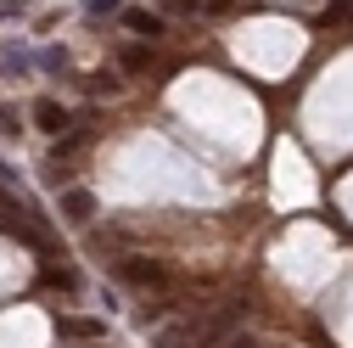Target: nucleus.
Instances as JSON below:
<instances>
[{
	"label": "nucleus",
	"instance_id": "f257e3e1",
	"mask_svg": "<svg viewBox=\"0 0 353 348\" xmlns=\"http://www.w3.org/2000/svg\"><path fill=\"white\" fill-rule=\"evenodd\" d=\"M241 309H247V303H230V309H219V315H202V320H185V326H163L157 348H219L230 337V326H236Z\"/></svg>",
	"mask_w": 353,
	"mask_h": 348
},
{
	"label": "nucleus",
	"instance_id": "f03ea898",
	"mask_svg": "<svg viewBox=\"0 0 353 348\" xmlns=\"http://www.w3.org/2000/svg\"><path fill=\"white\" fill-rule=\"evenodd\" d=\"M112 270H118V281H129V287H141V292H163L168 287V270L157 264V258H112Z\"/></svg>",
	"mask_w": 353,
	"mask_h": 348
},
{
	"label": "nucleus",
	"instance_id": "7ed1b4c3",
	"mask_svg": "<svg viewBox=\"0 0 353 348\" xmlns=\"http://www.w3.org/2000/svg\"><path fill=\"white\" fill-rule=\"evenodd\" d=\"M57 337H73V342H101V337H107V320H96V315H57Z\"/></svg>",
	"mask_w": 353,
	"mask_h": 348
},
{
	"label": "nucleus",
	"instance_id": "20e7f679",
	"mask_svg": "<svg viewBox=\"0 0 353 348\" xmlns=\"http://www.w3.org/2000/svg\"><path fill=\"white\" fill-rule=\"evenodd\" d=\"M62 220L90 225V220H96V197H90V191H62Z\"/></svg>",
	"mask_w": 353,
	"mask_h": 348
},
{
	"label": "nucleus",
	"instance_id": "39448f33",
	"mask_svg": "<svg viewBox=\"0 0 353 348\" xmlns=\"http://www.w3.org/2000/svg\"><path fill=\"white\" fill-rule=\"evenodd\" d=\"M34 124H39V129H51V135H62V129H68V113H62V102L39 96V102H34Z\"/></svg>",
	"mask_w": 353,
	"mask_h": 348
},
{
	"label": "nucleus",
	"instance_id": "423d86ee",
	"mask_svg": "<svg viewBox=\"0 0 353 348\" xmlns=\"http://www.w3.org/2000/svg\"><path fill=\"white\" fill-rule=\"evenodd\" d=\"M129 34H141V39H163V17L157 12H123Z\"/></svg>",
	"mask_w": 353,
	"mask_h": 348
},
{
	"label": "nucleus",
	"instance_id": "0eeeda50",
	"mask_svg": "<svg viewBox=\"0 0 353 348\" xmlns=\"http://www.w3.org/2000/svg\"><path fill=\"white\" fill-rule=\"evenodd\" d=\"M39 281H46V287H62V292H73V287H79V276H73L68 264H46V270H39Z\"/></svg>",
	"mask_w": 353,
	"mask_h": 348
},
{
	"label": "nucleus",
	"instance_id": "6e6552de",
	"mask_svg": "<svg viewBox=\"0 0 353 348\" xmlns=\"http://www.w3.org/2000/svg\"><path fill=\"white\" fill-rule=\"evenodd\" d=\"M118 62H123L129 73H146V68H152V51H146V46H123V51H118Z\"/></svg>",
	"mask_w": 353,
	"mask_h": 348
},
{
	"label": "nucleus",
	"instance_id": "1a4fd4ad",
	"mask_svg": "<svg viewBox=\"0 0 353 348\" xmlns=\"http://www.w3.org/2000/svg\"><path fill=\"white\" fill-rule=\"evenodd\" d=\"M163 12L168 17H191V12H202V0H163Z\"/></svg>",
	"mask_w": 353,
	"mask_h": 348
},
{
	"label": "nucleus",
	"instance_id": "9d476101",
	"mask_svg": "<svg viewBox=\"0 0 353 348\" xmlns=\"http://www.w3.org/2000/svg\"><path fill=\"white\" fill-rule=\"evenodd\" d=\"M0 135H17V107H0Z\"/></svg>",
	"mask_w": 353,
	"mask_h": 348
},
{
	"label": "nucleus",
	"instance_id": "9b49d317",
	"mask_svg": "<svg viewBox=\"0 0 353 348\" xmlns=\"http://www.w3.org/2000/svg\"><path fill=\"white\" fill-rule=\"evenodd\" d=\"M0 213H28V208H23V202H17L12 191H0Z\"/></svg>",
	"mask_w": 353,
	"mask_h": 348
},
{
	"label": "nucleus",
	"instance_id": "f8f14e48",
	"mask_svg": "<svg viewBox=\"0 0 353 348\" xmlns=\"http://www.w3.org/2000/svg\"><path fill=\"white\" fill-rule=\"evenodd\" d=\"M219 348H258V342H252V337H225Z\"/></svg>",
	"mask_w": 353,
	"mask_h": 348
},
{
	"label": "nucleus",
	"instance_id": "ddd939ff",
	"mask_svg": "<svg viewBox=\"0 0 353 348\" xmlns=\"http://www.w3.org/2000/svg\"><path fill=\"white\" fill-rule=\"evenodd\" d=\"M0 180H12V168H6V163H0Z\"/></svg>",
	"mask_w": 353,
	"mask_h": 348
},
{
	"label": "nucleus",
	"instance_id": "4468645a",
	"mask_svg": "<svg viewBox=\"0 0 353 348\" xmlns=\"http://www.w3.org/2000/svg\"><path fill=\"white\" fill-rule=\"evenodd\" d=\"M84 348H101V342H84Z\"/></svg>",
	"mask_w": 353,
	"mask_h": 348
},
{
	"label": "nucleus",
	"instance_id": "2eb2a0df",
	"mask_svg": "<svg viewBox=\"0 0 353 348\" xmlns=\"http://www.w3.org/2000/svg\"><path fill=\"white\" fill-rule=\"evenodd\" d=\"M347 12H353V0H347Z\"/></svg>",
	"mask_w": 353,
	"mask_h": 348
}]
</instances>
